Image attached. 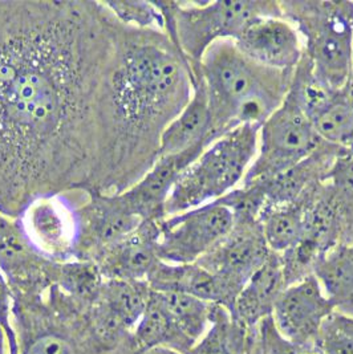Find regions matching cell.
<instances>
[{
  "instance_id": "obj_18",
  "label": "cell",
  "mask_w": 353,
  "mask_h": 354,
  "mask_svg": "<svg viewBox=\"0 0 353 354\" xmlns=\"http://www.w3.org/2000/svg\"><path fill=\"white\" fill-rule=\"evenodd\" d=\"M203 150L205 147H194L181 154L160 157L144 177L123 192L130 209L143 222L166 218V202L176 180Z\"/></svg>"
},
{
  "instance_id": "obj_31",
  "label": "cell",
  "mask_w": 353,
  "mask_h": 354,
  "mask_svg": "<svg viewBox=\"0 0 353 354\" xmlns=\"http://www.w3.org/2000/svg\"><path fill=\"white\" fill-rule=\"evenodd\" d=\"M318 354H353V317L332 312L314 341Z\"/></svg>"
},
{
  "instance_id": "obj_11",
  "label": "cell",
  "mask_w": 353,
  "mask_h": 354,
  "mask_svg": "<svg viewBox=\"0 0 353 354\" xmlns=\"http://www.w3.org/2000/svg\"><path fill=\"white\" fill-rule=\"evenodd\" d=\"M341 244H344L343 218L335 193L325 180L307 207L300 241L279 255L286 286L314 274L321 259Z\"/></svg>"
},
{
  "instance_id": "obj_10",
  "label": "cell",
  "mask_w": 353,
  "mask_h": 354,
  "mask_svg": "<svg viewBox=\"0 0 353 354\" xmlns=\"http://www.w3.org/2000/svg\"><path fill=\"white\" fill-rule=\"evenodd\" d=\"M271 254L257 218L234 214L230 232L197 263L218 279L225 295V308L233 313L243 287Z\"/></svg>"
},
{
  "instance_id": "obj_6",
  "label": "cell",
  "mask_w": 353,
  "mask_h": 354,
  "mask_svg": "<svg viewBox=\"0 0 353 354\" xmlns=\"http://www.w3.org/2000/svg\"><path fill=\"white\" fill-rule=\"evenodd\" d=\"M12 300L17 354H105L88 333V308L57 286L39 295L14 296Z\"/></svg>"
},
{
  "instance_id": "obj_8",
  "label": "cell",
  "mask_w": 353,
  "mask_h": 354,
  "mask_svg": "<svg viewBox=\"0 0 353 354\" xmlns=\"http://www.w3.org/2000/svg\"><path fill=\"white\" fill-rule=\"evenodd\" d=\"M324 141L289 89L282 105L259 128L255 160L242 183L278 176L314 154Z\"/></svg>"
},
{
  "instance_id": "obj_39",
  "label": "cell",
  "mask_w": 353,
  "mask_h": 354,
  "mask_svg": "<svg viewBox=\"0 0 353 354\" xmlns=\"http://www.w3.org/2000/svg\"><path fill=\"white\" fill-rule=\"evenodd\" d=\"M350 86H351V91H352V96H353V84L352 82H350ZM351 151L353 153V136H352V142H351Z\"/></svg>"
},
{
  "instance_id": "obj_17",
  "label": "cell",
  "mask_w": 353,
  "mask_h": 354,
  "mask_svg": "<svg viewBox=\"0 0 353 354\" xmlns=\"http://www.w3.org/2000/svg\"><path fill=\"white\" fill-rule=\"evenodd\" d=\"M234 43L251 62L283 72H293L305 52L300 35L283 17H255Z\"/></svg>"
},
{
  "instance_id": "obj_1",
  "label": "cell",
  "mask_w": 353,
  "mask_h": 354,
  "mask_svg": "<svg viewBox=\"0 0 353 354\" xmlns=\"http://www.w3.org/2000/svg\"><path fill=\"white\" fill-rule=\"evenodd\" d=\"M124 24L105 1L0 0V212L108 193Z\"/></svg>"
},
{
  "instance_id": "obj_28",
  "label": "cell",
  "mask_w": 353,
  "mask_h": 354,
  "mask_svg": "<svg viewBox=\"0 0 353 354\" xmlns=\"http://www.w3.org/2000/svg\"><path fill=\"white\" fill-rule=\"evenodd\" d=\"M182 335L195 345L209 329L214 304L182 292H156Z\"/></svg>"
},
{
  "instance_id": "obj_19",
  "label": "cell",
  "mask_w": 353,
  "mask_h": 354,
  "mask_svg": "<svg viewBox=\"0 0 353 354\" xmlns=\"http://www.w3.org/2000/svg\"><path fill=\"white\" fill-rule=\"evenodd\" d=\"M160 222L144 221L125 239L104 254L96 266L105 280H147L161 261Z\"/></svg>"
},
{
  "instance_id": "obj_35",
  "label": "cell",
  "mask_w": 353,
  "mask_h": 354,
  "mask_svg": "<svg viewBox=\"0 0 353 354\" xmlns=\"http://www.w3.org/2000/svg\"><path fill=\"white\" fill-rule=\"evenodd\" d=\"M246 354H263L262 348H260V344H259V338H257V328L248 330Z\"/></svg>"
},
{
  "instance_id": "obj_3",
  "label": "cell",
  "mask_w": 353,
  "mask_h": 354,
  "mask_svg": "<svg viewBox=\"0 0 353 354\" xmlns=\"http://www.w3.org/2000/svg\"><path fill=\"white\" fill-rule=\"evenodd\" d=\"M292 75L251 62L234 40L212 44L194 76L209 98V145L239 127L260 128L287 96Z\"/></svg>"
},
{
  "instance_id": "obj_29",
  "label": "cell",
  "mask_w": 353,
  "mask_h": 354,
  "mask_svg": "<svg viewBox=\"0 0 353 354\" xmlns=\"http://www.w3.org/2000/svg\"><path fill=\"white\" fill-rule=\"evenodd\" d=\"M105 279L89 261L71 260L59 264L55 286L85 308L96 303Z\"/></svg>"
},
{
  "instance_id": "obj_26",
  "label": "cell",
  "mask_w": 353,
  "mask_h": 354,
  "mask_svg": "<svg viewBox=\"0 0 353 354\" xmlns=\"http://www.w3.org/2000/svg\"><path fill=\"white\" fill-rule=\"evenodd\" d=\"M150 296L152 288L147 281L105 280L97 301L133 332L146 310Z\"/></svg>"
},
{
  "instance_id": "obj_14",
  "label": "cell",
  "mask_w": 353,
  "mask_h": 354,
  "mask_svg": "<svg viewBox=\"0 0 353 354\" xmlns=\"http://www.w3.org/2000/svg\"><path fill=\"white\" fill-rule=\"evenodd\" d=\"M59 264L33 245L19 218L0 212V272L12 297L39 295L51 288L56 283Z\"/></svg>"
},
{
  "instance_id": "obj_21",
  "label": "cell",
  "mask_w": 353,
  "mask_h": 354,
  "mask_svg": "<svg viewBox=\"0 0 353 354\" xmlns=\"http://www.w3.org/2000/svg\"><path fill=\"white\" fill-rule=\"evenodd\" d=\"M193 80L190 101L162 133L159 158L209 146V98L201 76Z\"/></svg>"
},
{
  "instance_id": "obj_4",
  "label": "cell",
  "mask_w": 353,
  "mask_h": 354,
  "mask_svg": "<svg viewBox=\"0 0 353 354\" xmlns=\"http://www.w3.org/2000/svg\"><path fill=\"white\" fill-rule=\"evenodd\" d=\"M279 6L300 35L316 80L329 89L345 88L352 77L353 1L283 0Z\"/></svg>"
},
{
  "instance_id": "obj_27",
  "label": "cell",
  "mask_w": 353,
  "mask_h": 354,
  "mask_svg": "<svg viewBox=\"0 0 353 354\" xmlns=\"http://www.w3.org/2000/svg\"><path fill=\"white\" fill-rule=\"evenodd\" d=\"M248 329L224 306L214 304L208 332L186 354H246Z\"/></svg>"
},
{
  "instance_id": "obj_22",
  "label": "cell",
  "mask_w": 353,
  "mask_h": 354,
  "mask_svg": "<svg viewBox=\"0 0 353 354\" xmlns=\"http://www.w3.org/2000/svg\"><path fill=\"white\" fill-rule=\"evenodd\" d=\"M303 111L324 142L351 151L353 96L350 84L343 89L323 91Z\"/></svg>"
},
{
  "instance_id": "obj_15",
  "label": "cell",
  "mask_w": 353,
  "mask_h": 354,
  "mask_svg": "<svg viewBox=\"0 0 353 354\" xmlns=\"http://www.w3.org/2000/svg\"><path fill=\"white\" fill-rule=\"evenodd\" d=\"M84 192L39 198L19 218L33 245L59 263L75 257L76 207Z\"/></svg>"
},
{
  "instance_id": "obj_38",
  "label": "cell",
  "mask_w": 353,
  "mask_h": 354,
  "mask_svg": "<svg viewBox=\"0 0 353 354\" xmlns=\"http://www.w3.org/2000/svg\"><path fill=\"white\" fill-rule=\"evenodd\" d=\"M4 341H7V339H6V336H4V332H3L1 328H0V344L4 342Z\"/></svg>"
},
{
  "instance_id": "obj_9",
  "label": "cell",
  "mask_w": 353,
  "mask_h": 354,
  "mask_svg": "<svg viewBox=\"0 0 353 354\" xmlns=\"http://www.w3.org/2000/svg\"><path fill=\"white\" fill-rule=\"evenodd\" d=\"M348 150L324 142L305 161L278 176L242 183L227 194L221 202L233 214H246L257 218L266 207L296 202L315 192L324 183L337 158Z\"/></svg>"
},
{
  "instance_id": "obj_13",
  "label": "cell",
  "mask_w": 353,
  "mask_h": 354,
  "mask_svg": "<svg viewBox=\"0 0 353 354\" xmlns=\"http://www.w3.org/2000/svg\"><path fill=\"white\" fill-rule=\"evenodd\" d=\"M141 223L123 193H84L76 207L73 260L96 264Z\"/></svg>"
},
{
  "instance_id": "obj_25",
  "label": "cell",
  "mask_w": 353,
  "mask_h": 354,
  "mask_svg": "<svg viewBox=\"0 0 353 354\" xmlns=\"http://www.w3.org/2000/svg\"><path fill=\"white\" fill-rule=\"evenodd\" d=\"M315 192L296 202L266 207L259 212V225L273 252L278 255L284 254L300 241L305 211Z\"/></svg>"
},
{
  "instance_id": "obj_36",
  "label": "cell",
  "mask_w": 353,
  "mask_h": 354,
  "mask_svg": "<svg viewBox=\"0 0 353 354\" xmlns=\"http://www.w3.org/2000/svg\"><path fill=\"white\" fill-rule=\"evenodd\" d=\"M133 354H182L173 349H168V348H153V349H146V351H140V352H134Z\"/></svg>"
},
{
  "instance_id": "obj_24",
  "label": "cell",
  "mask_w": 353,
  "mask_h": 354,
  "mask_svg": "<svg viewBox=\"0 0 353 354\" xmlns=\"http://www.w3.org/2000/svg\"><path fill=\"white\" fill-rule=\"evenodd\" d=\"M132 344L134 352L168 348L186 354L193 348V344L182 335L153 290L141 320L132 332Z\"/></svg>"
},
{
  "instance_id": "obj_5",
  "label": "cell",
  "mask_w": 353,
  "mask_h": 354,
  "mask_svg": "<svg viewBox=\"0 0 353 354\" xmlns=\"http://www.w3.org/2000/svg\"><path fill=\"white\" fill-rule=\"evenodd\" d=\"M163 31L186 57L194 76L206 50L221 40H235L259 17H282L279 1H156Z\"/></svg>"
},
{
  "instance_id": "obj_33",
  "label": "cell",
  "mask_w": 353,
  "mask_h": 354,
  "mask_svg": "<svg viewBox=\"0 0 353 354\" xmlns=\"http://www.w3.org/2000/svg\"><path fill=\"white\" fill-rule=\"evenodd\" d=\"M257 332L263 354H318L314 344H299L283 337L271 316L257 325Z\"/></svg>"
},
{
  "instance_id": "obj_40",
  "label": "cell",
  "mask_w": 353,
  "mask_h": 354,
  "mask_svg": "<svg viewBox=\"0 0 353 354\" xmlns=\"http://www.w3.org/2000/svg\"><path fill=\"white\" fill-rule=\"evenodd\" d=\"M351 82L353 84V63H352V77H351Z\"/></svg>"
},
{
  "instance_id": "obj_16",
  "label": "cell",
  "mask_w": 353,
  "mask_h": 354,
  "mask_svg": "<svg viewBox=\"0 0 353 354\" xmlns=\"http://www.w3.org/2000/svg\"><path fill=\"white\" fill-rule=\"evenodd\" d=\"M335 312L318 279L311 274L286 287L273 306V325L284 338L314 344L323 322Z\"/></svg>"
},
{
  "instance_id": "obj_34",
  "label": "cell",
  "mask_w": 353,
  "mask_h": 354,
  "mask_svg": "<svg viewBox=\"0 0 353 354\" xmlns=\"http://www.w3.org/2000/svg\"><path fill=\"white\" fill-rule=\"evenodd\" d=\"M12 292L6 277L0 272V328L7 339L8 354H17V335L12 325Z\"/></svg>"
},
{
  "instance_id": "obj_20",
  "label": "cell",
  "mask_w": 353,
  "mask_h": 354,
  "mask_svg": "<svg viewBox=\"0 0 353 354\" xmlns=\"http://www.w3.org/2000/svg\"><path fill=\"white\" fill-rule=\"evenodd\" d=\"M286 287L280 257L273 252L243 287L231 316L248 330L257 328L273 315V306Z\"/></svg>"
},
{
  "instance_id": "obj_30",
  "label": "cell",
  "mask_w": 353,
  "mask_h": 354,
  "mask_svg": "<svg viewBox=\"0 0 353 354\" xmlns=\"http://www.w3.org/2000/svg\"><path fill=\"white\" fill-rule=\"evenodd\" d=\"M331 185L343 218L344 244L353 245V153L345 151L337 158L329 176Z\"/></svg>"
},
{
  "instance_id": "obj_32",
  "label": "cell",
  "mask_w": 353,
  "mask_h": 354,
  "mask_svg": "<svg viewBox=\"0 0 353 354\" xmlns=\"http://www.w3.org/2000/svg\"><path fill=\"white\" fill-rule=\"evenodd\" d=\"M124 26L140 30H162L163 17L156 1H105Z\"/></svg>"
},
{
  "instance_id": "obj_2",
  "label": "cell",
  "mask_w": 353,
  "mask_h": 354,
  "mask_svg": "<svg viewBox=\"0 0 353 354\" xmlns=\"http://www.w3.org/2000/svg\"><path fill=\"white\" fill-rule=\"evenodd\" d=\"M193 72L162 30L124 26L113 73L114 130L108 193L128 190L160 156L162 133L193 95Z\"/></svg>"
},
{
  "instance_id": "obj_37",
  "label": "cell",
  "mask_w": 353,
  "mask_h": 354,
  "mask_svg": "<svg viewBox=\"0 0 353 354\" xmlns=\"http://www.w3.org/2000/svg\"><path fill=\"white\" fill-rule=\"evenodd\" d=\"M0 354H8V351H7V341H4V342L0 344Z\"/></svg>"
},
{
  "instance_id": "obj_23",
  "label": "cell",
  "mask_w": 353,
  "mask_h": 354,
  "mask_svg": "<svg viewBox=\"0 0 353 354\" xmlns=\"http://www.w3.org/2000/svg\"><path fill=\"white\" fill-rule=\"evenodd\" d=\"M146 281L152 290L182 292L225 308V295L218 279L198 263L172 264L161 260Z\"/></svg>"
},
{
  "instance_id": "obj_12",
  "label": "cell",
  "mask_w": 353,
  "mask_h": 354,
  "mask_svg": "<svg viewBox=\"0 0 353 354\" xmlns=\"http://www.w3.org/2000/svg\"><path fill=\"white\" fill-rule=\"evenodd\" d=\"M233 225V211L218 201L166 216L160 222L161 260L172 264L197 263L225 238Z\"/></svg>"
},
{
  "instance_id": "obj_7",
  "label": "cell",
  "mask_w": 353,
  "mask_h": 354,
  "mask_svg": "<svg viewBox=\"0 0 353 354\" xmlns=\"http://www.w3.org/2000/svg\"><path fill=\"white\" fill-rule=\"evenodd\" d=\"M259 128L244 125L210 144L182 173L166 202V216L222 199L239 187L255 160Z\"/></svg>"
}]
</instances>
